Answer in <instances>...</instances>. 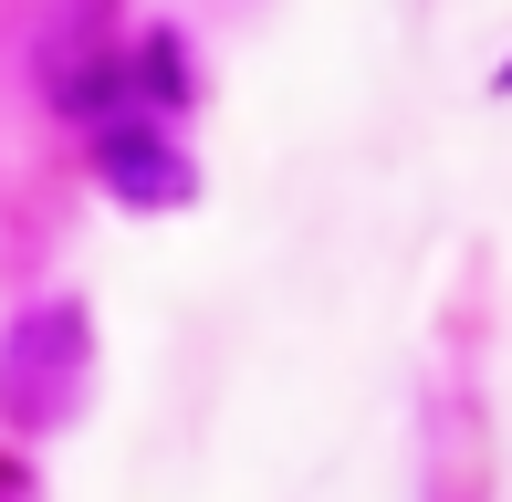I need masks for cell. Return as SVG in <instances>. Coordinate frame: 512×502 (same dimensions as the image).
Here are the masks:
<instances>
[{"instance_id":"1","label":"cell","mask_w":512,"mask_h":502,"mask_svg":"<svg viewBox=\"0 0 512 502\" xmlns=\"http://www.w3.org/2000/svg\"><path fill=\"white\" fill-rule=\"evenodd\" d=\"M84 387V304H42L32 325L0 346V419L11 429H53Z\"/></svg>"},{"instance_id":"2","label":"cell","mask_w":512,"mask_h":502,"mask_svg":"<svg viewBox=\"0 0 512 502\" xmlns=\"http://www.w3.org/2000/svg\"><path fill=\"white\" fill-rule=\"evenodd\" d=\"M105 189L136 199V210H178V199L199 189V168H189L157 126H115V136H105Z\"/></svg>"},{"instance_id":"3","label":"cell","mask_w":512,"mask_h":502,"mask_svg":"<svg viewBox=\"0 0 512 502\" xmlns=\"http://www.w3.org/2000/svg\"><path fill=\"white\" fill-rule=\"evenodd\" d=\"M0 502H32V471L21 461H0Z\"/></svg>"}]
</instances>
